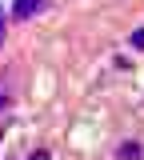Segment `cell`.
<instances>
[{"mask_svg": "<svg viewBox=\"0 0 144 160\" xmlns=\"http://www.w3.org/2000/svg\"><path fill=\"white\" fill-rule=\"evenodd\" d=\"M12 108V76H0V112Z\"/></svg>", "mask_w": 144, "mask_h": 160, "instance_id": "cell-3", "label": "cell"}, {"mask_svg": "<svg viewBox=\"0 0 144 160\" xmlns=\"http://www.w3.org/2000/svg\"><path fill=\"white\" fill-rule=\"evenodd\" d=\"M48 8V0H12V16L16 20H32Z\"/></svg>", "mask_w": 144, "mask_h": 160, "instance_id": "cell-1", "label": "cell"}, {"mask_svg": "<svg viewBox=\"0 0 144 160\" xmlns=\"http://www.w3.org/2000/svg\"><path fill=\"white\" fill-rule=\"evenodd\" d=\"M128 44H132V48H136V52H144V28H136V32H132V36H128Z\"/></svg>", "mask_w": 144, "mask_h": 160, "instance_id": "cell-4", "label": "cell"}, {"mask_svg": "<svg viewBox=\"0 0 144 160\" xmlns=\"http://www.w3.org/2000/svg\"><path fill=\"white\" fill-rule=\"evenodd\" d=\"M140 156H144L140 140H124L120 148H116V160H140Z\"/></svg>", "mask_w": 144, "mask_h": 160, "instance_id": "cell-2", "label": "cell"}, {"mask_svg": "<svg viewBox=\"0 0 144 160\" xmlns=\"http://www.w3.org/2000/svg\"><path fill=\"white\" fill-rule=\"evenodd\" d=\"M4 32H8V24H4V8H0V48H4Z\"/></svg>", "mask_w": 144, "mask_h": 160, "instance_id": "cell-6", "label": "cell"}, {"mask_svg": "<svg viewBox=\"0 0 144 160\" xmlns=\"http://www.w3.org/2000/svg\"><path fill=\"white\" fill-rule=\"evenodd\" d=\"M0 140H4V128H0Z\"/></svg>", "mask_w": 144, "mask_h": 160, "instance_id": "cell-7", "label": "cell"}, {"mask_svg": "<svg viewBox=\"0 0 144 160\" xmlns=\"http://www.w3.org/2000/svg\"><path fill=\"white\" fill-rule=\"evenodd\" d=\"M28 160H52V156H48V148H36V152H32Z\"/></svg>", "mask_w": 144, "mask_h": 160, "instance_id": "cell-5", "label": "cell"}]
</instances>
